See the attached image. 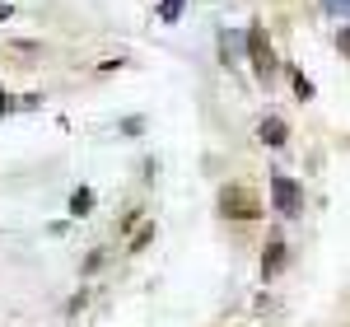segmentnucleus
Wrapping results in <instances>:
<instances>
[{
	"mask_svg": "<svg viewBox=\"0 0 350 327\" xmlns=\"http://www.w3.org/2000/svg\"><path fill=\"white\" fill-rule=\"evenodd\" d=\"M89 211H94V192H89V187H75V192H70V220H84Z\"/></svg>",
	"mask_w": 350,
	"mask_h": 327,
	"instance_id": "obj_6",
	"label": "nucleus"
},
{
	"mask_svg": "<svg viewBox=\"0 0 350 327\" xmlns=\"http://www.w3.org/2000/svg\"><path fill=\"white\" fill-rule=\"evenodd\" d=\"M271 201L285 220H299L304 215V183H295L290 173H271Z\"/></svg>",
	"mask_w": 350,
	"mask_h": 327,
	"instance_id": "obj_3",
	"label": "nucleus"
},
{
	"mask_svg": "<svg viewBox=\"0 0 350 327\" xmlns=\"http://www.w3.org/2000/svg\"><path fill=\"white\" fill-rule=\"evenodd\" d=\"M295 94H299V103H308V99H313V80H308L304 70H295Z\"/></svg>",
	"mask_w": 350,
	"mask_h": 327,
	"instance_id": "obj_9",
	"label": "nucleus"
},
{
	"mask_svg": "<svg viewBox=\"0 0 350 327\" xmlns=\"http://www.w3.org/2000/svg\"><path fill=\"white\" fill-rule=\"evenodd\" d=\"M262 196L252 187H243V183H224L219 187V215L224 220H262Z\"/></svg>",
	"mask_w": 350,
	"mask_h": 327,
	"instance_id": "obj_1",
	"label": "nucleus"
},
{
	"mask_svg": "<svg viewBox=\"0 0 350 327\" xmlns=\"http://www.w3.org/2000/svg\"><path fill=\"white\" fill-rule=\"evenodd\" d=\"M154 234H159V224H154V220H150V224H140V229L131 234V244H126V252H140V248H150V244H154Z\"/></svg>",
	"mask_w": 350,
	"mask_h": 327,
	"instance_id": "obj_7",
	"label": "nucleus"
},
{
	"mask_svg": "<svg viewBox=\"0 0 350 327\" xmlns=\"http://www.w3.org/2000/svg\"><path fill=\"white\" fill-rule=\"evenodd\" d=\"M257 140H262V145H271V150H280V145L290 140L285 117H275V112H271V117H262V122H257Z\"/></svg>",
	"mask_w": 350,
	"mask_h": 327,
	"instance_id": "obj_4",
	"label": "nucleus"
},
{
	"mask_svg": "<svg viewBox=\"0 0 350 327\" xmlns=\"http://www.w3.org/2000/svg\"><path fill=\"white\" fill-rule=\"evenodd\" d=\"M122 131H126V136H140V131H145V122H140V117H126V122H122Z\"/></svg>",
	"mask_w": 350,
	"mask_h": 327,
	"instance_id": "obj_11",
	"label": "nucleus"
},
{
	"mask_svg": "<svg viewBox=\"0 0 350 327\" xmlns=\"http://www.w3.org/2000/svg\"><path fill=\"white\" fill-rule=\"evenodd\" d=\"M14 108H19V103H14V99L5 94V84H0V117H5V112H14Z\"/></svg>",
	"mask_w": 350,
	"mask_h": 327,
	"instance_id": "obj_12",
	"label": "nucleus"
},
{
	"mask_svg": "<svg viewBox=\"0 0 350 327\" xmlns=\"http://www.w3.org/2000/svg\"><path fill=\"white\" fill-rule=\"evenodd\" d=\"M327 14H341V19H350V0H323Z\"/></svg>",
	"mask_w": 350,
	"mask_h": 327,
	"instance_id": "obj_10",
	"label": "nucleus"
},
{
	"mask_svg": "<svg viewBox=\"0 0 350 327\" xmlns=\"http://www.w3.org/2000/svg\"><path fill=\"white\" fill-rule=\"evenodd\" d=\"M247 61H252V75H257V80H271L275 66H280V61H275V47H271V38H267V28H262V24L247 28Z\"/></svg>",
	"mask_w": 350,
	"mask_h": 327,
	"instance_id": "obj_2",
	"label": "nucleus"
},
{
	"mask_svg": "<svg viewBox=\"0 0 350 327\" xmlns=\"http://www.w3.org/2000/svg\"><path fill=\"white\" fill-rule=\"evenodd\" d=\"M183 10H187V0H163V5H159V19H163V24H178V19H183Z\"/></svg>",
	"mask_w": 350,
	"mask_h": 327,
	"instance_id": "obj_8",
	"label": "nucleus"
},
{
	"mask_svg": "<svg viewBox=\"0 0 350 327\" xmlns=\"http://www.w3.org/2000/svg\"><path fill=\"white\" fill-rule=\"evenodd\" d=\"M341 56H346V61H350V24L341 28Z\"/></svg>",
	"mask_w": 350,
	"mask_h": 327,
	"instance_id": "obj_13",
	"label": "nucleus"
},
{
	"mask_svg": "<svg viewBox=\"0 0 350 327\" xmlns=\"http://www.w3.org/2000/svg\"><path fill=\"white\" fill-rule=\"evenodd\" d=\"M285 257H290V248H285V239L280 234H271L267 239V252H262V276H280V267H285Z\"/></svg>",
	"mask_w": 350,
	"mask_h": 327,
	"instance_id": "obj_5",
	"label": "nucleus"
}]
</instances>
